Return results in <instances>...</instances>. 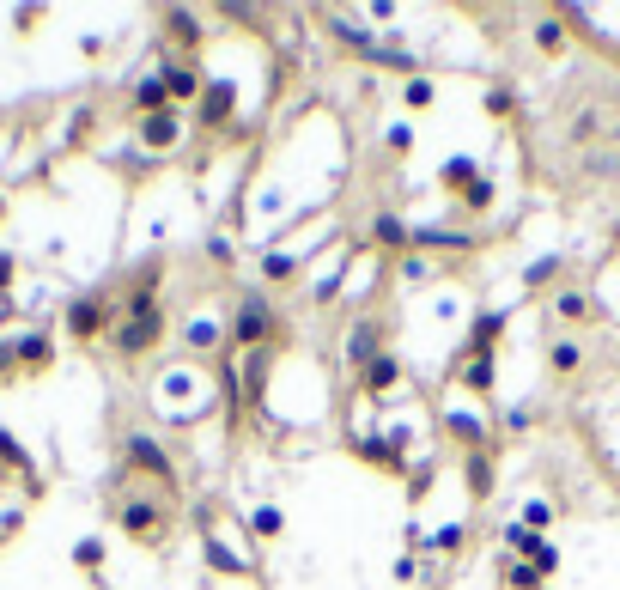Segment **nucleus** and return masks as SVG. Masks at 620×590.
Masks as SVG:
<instances>
[{
  "label": "nucleus",
  "instance_id": "39448f33",
  "mask_svg": "<svg viewBox=\"0 0 620 590\" xmlns=\"http://www.w3.org/2000/svg\"><path fill=\"white\" fill-rule=\"evenodd\" d=\"M104 329H110V305H104V299H80V305H67V335L92 341V335H104Z\"/></svg>",
  "mask_w": 620,
  "mask_h": 590
},
{
  "label": "nucleus",
  "instance_id": "c85d7f7f",
  "mask_svg": "<svg viewBox=\"0 0 620 590\" xmlns=\"http://www.w3.org/2000/svg\"><path fill=\"white\" fill-rule=\"evenodd\" d=\"M73 560H80V566H98V560H104V548H98V542H80V554H73Z\"/></svg>",
  "mask_w": 620,
  "mask_h": 590
},
{
  "label": "nucleus",
  "instance_id": "dca6fc26",
  "mask_svg": "<svg viewBox=\"0 0 620 590\" xmlns=\"http://www.w3.org/2000/svg\"><path fill=\"white\" fill-rule=\"evenodd\" d=\"M450 432L462 438V445H475V451H481V438H487V426H481L475 414H450Z\"/></svg>",
  "mask_w": 620,
  "mask_h": 590
},
{
  "label": "nucleus",
  "instance_id": "b1692460",
  "mask_svg": "<svg viewBox=\"0 0 620 590\" xmlns=\"http://www.w3.org/2000/svg\"><path fill=\"white\" fill-rule=\"evenodd\" d=\"M432 98H438V92H432V80H408V104H414V110H426Z\"/></svg>",
  "mask_w": 620,
  "mask_h": 590
},
{
  "label": "nucleus",
  "instance_id": "1a4fd4ad",
  "mask_svg": "<svg viewBox=\"0 0 620 590\" xmlns=\"http://www.w3.org/2000/svg\"><path fill=\"white\" fill-rule=\"evenodd\" d=\"M159 86H165V98H171V104H183V98H201V86H207V80H201L195 67H165V73H159Z\"/></svg>",
  "mask_w": 620,
  "mask_h": 590
},
{
  "label": "nucleus",
  "instance_id": "4468645a",
  "mask_svg": "<svg viewBox=\"0 0 620 590\" xmlns=\"http://www.w3.org/2000/svg\"><path fill=\"white\" fill-rule=\"evenodd\" d=\"M554 311H560V323H590V299H584V292H560Z\"/></svg>",
  "mask_w": 620,
  "mask_h": 590
},
{
  "label": "nucleus",
  "instance_id": "f3484780",
  "mask_svg": "<svg viewBox=\"0 0 620 590\" xmlns=\"http://www.w3.org/2000/svg\"><path fill=\"white\" fill-rule=\"evenodd\" d=\"M475 177H481V171H475L469 159H450V165H444V183H450V189H462V195L475 189Z\"/></svg>",
  "mask_w": 620,
  "mask_h": 590
},
{
  "label": "nucleus",
  "instance_id": "a211bd4d",
  "mask_svg": "<svg viewBox=\"0 0 620 590\" xmlns=\"http://www.w3.org/2000/svg\"><path fill=\"white\" fill-rule=\"evenodd\" d=\"M13 359H19V365H49V341H43V335H25V341L13 347Z\"/></svg>",
  "mask_w": 620,
  "mask_h": 590
},
{
  "label": "nucleus",
  "instance_id": "6ab92c4d",
  "mask_svg": "<svg viewBox=\"0 0 620 590\" xmlns=\"http://www.w3.org/2000/svg\"><path fill=\"white\" fill-rule=\"evenodd\" d=\"M250 530H256V536H280V530H286L280 505H262V511H250Z\"/></svg>",
  "mask_w": 620,
  "mask_h": 590
},
{
  "label": "nucleus",
  "instance_id": "393cba45",
  "mask_svg": "<svg viewBox=\"0 0 620 590\" xmlns=\"http://www.w3.org/2000/svg\"><path fill=\"white\" fill-rule=\"evenodd\" d=\"M377 238H383V244H408V232H402V219H377Z\"/></svg>",
  "mask_w": 620,
  "mask_h": 590
},
{
  "label": "nucleus",
  "instance_id": "20e7f679",
  "mask_svg": "<svg viewBox=\"0 0 620 590\" xmlns=\"http://www.w3.org/2000/svg\"><path fill=\"white\" fill-rule=\"evenodd\" d=\"M268 335H274L268 305H262V299H244V305H238V323H231V347H256V341H268Z\"/></svg>",
  "mask_w": 620,
  "mask_h": 590
},
{
  "label": "nucleus",
  "instance_id": "f257e3e1",
  "mask_svg": "<svg viewBox=\"0 0 620 590\" xmlns=\"http://www.w3.org/2000/svg\"><path fill=\"white\" fill-rule=\"evenodd\" d=\"M159 335H165V317H159V305H152V268H146L134 305H128V317H122V329H116V347H122V353H146Z\"/></svg>",
  "mask_w": 620,
  "mask_h": 590
},
{
  "label": "nucleus",
  "instance_id": "5701e85b",
  "mask_svg": "<svg viewBox=\"0 0 620 590\" xmlns=\"http://www.w3.org/2000/svg\"><path fill=\"white\" fill-rule=\"evenodd\" d=\"M535 43H541V49H548V55H560V49H566V31H560V25L548 19V25H541V31H535Z\"/></svg>",
  "mask_w": 620,
  "mask_h": 590
},
{
  "label": "nucleus",
  "instance_id": "f03ea898",
  "mask_svg": "<svg viewBox=\"0 0 620 590\" xmlns=\"http://www.w3.org/2000/svg\"><path fill=\"white\" fill-rule=\"evenodd\" d=\"M165 518H171V499H128L122 505V530L134 542H159L165 536Z\"/></svg>",
  "mask_w": 620,
  "mask_h": 590
},
{
  "label": "nucleus",
  "instance_id": "bb28decb",
  "mask_svg": "<svg viewBox=\"0 0 620 590\" xmlns=\"http://www.w3.org/2000/svg\"><path fill=\"white\" fill-rule=\"evenodd\" d=\"M493 335H499V317H481V329H475V353H487Z\"/></svg>",
  "mask_w": 620,
  "mask_h": 590
},
{
  "label": "nucleus",
  "instance_id": "423d86ee",
  "mask_svg": "<svg viewBox=\"0 0 620 590\" xmlns=\"http://www.w3.org/2000/svg\"><path fill=\"white\" fill-rule=\"evenodd\" d=\"M359 384H365V396H390V390L402 384V365H396L390 353H371L365 372H359Z\"/></svg>",
  "mask_w": 620,
  "mask_h": 590
},
{
  "label": "nucleus",
  "instance_id": "aec40b11",
  "mask_svg": "<svg viewBox=\"0 0 620 590\" xmlns=\"http://www.w3.org/2000/svg\"><path fill=\"white\" fill-rule=\"evenodd\" d=\"M548 524H554V511L541 505V499H529V505H523V530H535V536H541Z\"/></svg>",
  "mask_w": 620,
  "mask_h": 590
},
{
  "label": "nucleus",
  "instance_id": "0eeeda50",
  "mask_svg": "<svg viewBox=\"0 0 620 590\" xmlns=\"http://www.w3.org/2000/svg\"><path fill=\"white\" fill-rule=\"evenodd\" d=\"M177 134H183V116H177V110H159V116H146V122H140V140L152 146V153L177 146Z\"/></svg>",
  "mask_w": 620,
  "mask_h": 590
},
{
  "label": "nucleus",
  "instance_id": "c756f323",
  "mask_svg": "<svg viewBox=\"0 0 620 590\" xmlns=\"http://www.w3.org/2000/svg\"><path fill=\"white\" fill-rule=\"evenodd\" d=\"M13 280V256H0V286H7Z\"/></svg>",
  "mask_w": 620,
  "mask_h": 590
},
{
  "label": "nucleus",
  "instance_id": "9d476101",
  "mask_svg": "<svg viewBox=\"0 0 620 590\" xmlns=\"http://www.w3.org/2000/svg\"><path fill=\"white\" fill-rule=\"evenodd\" d=\"M462 384H469V390H493V353H469V359H462V372H456Z\"/></svg>",
  "mask_w": 620,
  "mask_h": 590
},
{
  "label": "nucleus",
  "instance_id": "cd10ccee",
  "mask_svg": "<svg viewBox=\"0 0 620 590\" xmlns=\"http://www.w3.org/2000/svg\"><path fill=\"white\" fill-rule=\"evenodd\" d=\"M493 201V183L487 177H475V189H469V207H487Z\"/></svg>",
  "mask_w": 620,
  "mask_h": 590
},
{
  "label": "nucleus",
  "instance_id": "9b49d317",
  "mask_svg": "<svg viewBox=\"0 0 620 590\" xmlns=\"http://www.w3.org/2000/svg\"><path fill=\"white\" fill-rule=\"evenodd\" d=\"M462 469H469V493H475V499L493 493V463H487V451H469V463H462Z\"/></svg>",
  "mask_w": 620,
  "mask_h": 590
},
{
  "label": "nucleus",
  "instance_id": "a878e982",
  "mask_svg": "<svg viewBox=\"0 0 620 590\" xmlns=\"http://www.w3.org/2000/svg\"><path fill=\"white\" fill-rule=\"evenodd\" d=\"M207 560H213V566H219V572H244V566H238V560H231V554H225V548H219V542H213V536H207Z\"/></svg>",
  "mask_w": 620,
  "mask_h": 590
},
{
  "label": "nucleus",
  "instance_id": "ddd939ff",
  "mask_svg": "<svg viewBox=\"0 0 620 590\" xmlns=\"http://www.w3.org/2000/svg\"><path fill=\"white\" fill-rule=\"evenodd\" d=\"M548 365H554V372H560V378H572V372H578V365H584V353H578V341H554V347H548Z\"/></svg>",
  "mask_w": 620,
  "mask_h": 590
},
{
  "label": "nucleus",
  "instance_id": "7ed1b4c3",
  "mask_svg": "<svg viewBox=\"0 0 620 590\" xmlns=\"http://www.w3.org/2000/svg\"><path fill=\"white\" fill-rule=\"evenodd\" d=\"M128 463H140V475H152V481H159L165 493L177 487V469H171V457H165L159 445H152L146 432H134V438H128Z\"/></svg>",
  "mask_w": 620,
  "mask_h": 590
},
{
  "label": "nucleus",
  "instance_id": "7c9ffc66",
  "mask_svg": "<svg viewBox=\"0 0 620 590\" xmlns=\"http://www.w3.org/2000/svg\"><path fill=\"white\" fill-rule=\"evenodd\" d=\"M614 104H620V98H614Z\"/></svg>",
  "mask_w": 620,
  "mask_h": 590
},
{
  "label": "nucleus",
  "instance_id": "2eb2a0df",
  "mask_svg": "<svg viewBox=\"0 0 620 590\" xmlns=\"http://www.w3.org/2000/svg\"><path fill=\"white\" fill-rule=\"evenodd\" d=\"M541 578H548V572H541L535 560H529V566H523V560H511V572H505V584H511V590H541Z\"/></svg>",
  "mask_w": 620,
  "mask_h": 590
},
{
  "label": "nucleus",
  "instance_id": "412c9836",
  "mask_svg": "<svg viewBox=\"0 0 620 590\" xmlns=\"http://www.w3.org/2000/svg\"><path fill=\"white\" fill-rule=\"evenodd\" d=\"M171 37H177V43H201V25H195V13H171Z\"/></svg>",
  "mask_w": 620,
  "mask_h": 590
},
{
  "label": "nucleus",
  "instance_id": "6e6552de",
  "mask_svg": "<svg viewBox=\"0 0 620 590\" xmlns=\"http://www.w3.org/2000/svg\"><path fill=\"white\" fill-rule=\"evenodd\" d=\"M231 110H238V92H231V86H219V80L201 86V122H207V128H219Z\"/></svg>",
  "mask_w": 620,
  "mask_h": 590
},
{
  "label": "nucleus",
  "instance_id": "4be33fe9",
  "mask_svg": "<svg viewBox=\"0 0 620 590\" xmlns=\"http://www.w3.org/2000/svg\"><path fill=\"white\" fill-rule=\"evenodd\" d=\"M262 274H268V280H292V274H298V256H268Z\"/></svg>",
  "mask_w": 620,
  "mask_h": 590
},
{
  "label": "nucleus",
  "instance_id": "f8f14e48",
  "mask_svg": "<svg viewBox=\"0 0 620 590\" xmlns=\"http://www.w3.org/2000/svg\"><path fill=\"white\" fill-rule=\"evenodd\" d=\"M134 110H140V116H159V110H171L165 86H159V80H140V86H134Z\"/></svg>",
  "mask_w": 620,
  "mask_h": 590
}]
</instances>
